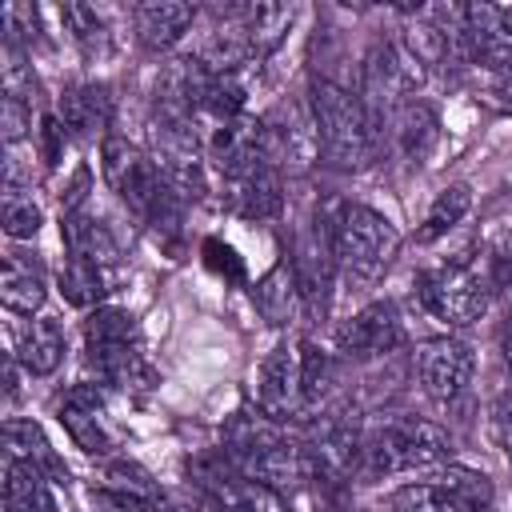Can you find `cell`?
<instances>
[{
    "label": "cell",
    "instance_id": "cell-5",
    "mask_svg": "<svg viewBox=\"0 0 512 512\" xmlns=\"http://www.w3.org/2000/svg\"><path fill=\"white\" fill-rule=\"evenodd\" d=\"M492 280L484 272V260L472 256H456L444 260L440 268L420 276V304L444 320V324H472L488 312L492 304Z\"/></svg>",
    "mask_w": 512,
    "mask_h": 512
},
{
    "label": "cell",
    "instance_id": "cell-9",
    "mask_svg": "<svg viewBox=\"0 0 512 512\" xmlns=\"http://www.w3.org/2000/svg\"><path fill=\"white\" fill-rule=\"evenodd\" d=\"M264 128H268L272 164H284V168L300 172L320 156V140H316V124H312L308 104H280L264 120Z\"/></svg>",
    "mask_w": 512,
    "mask_h": 512
},
{
    "label": "cell",
    "instance_id": "cell-32",
    "mask_svg": "<svg viewBox=\"0 0 512 512\" xmlns=\"http://www.w3.org/2000/svg\"><path fill=\"white\" fill-rule=\"evenodd\" d=\"M4 440H8V456H28L36 464H52L48 440L40 436V428L32 420H8L4 424Z\"/></svg>",
    "mask_w": 512,
    "mask_h": 512
},
{
    "label": "cell",
    "instance_id": "cell-29",
    "mask_svg": "<svg viewBox=\"0 0 512 512\" xmlns=\"http://www.w3.org/2000/svg\"><path fill=\"white\" fill-rule=\"evenodd\" d=\"M84 336L88 348H104V344H136V320L124 308H96L84 320Z\"/></svg>",
    "mask_w": 512,
    "mask_h": 512
},
{
    "label": "cell",
    "instance_id": "cell-10",
    "mask_svg": "<svg viewBox=\"0 0 512 512\" xmlns=\"http://www.w3.org/2000/svg\"><path fill=\"white\" fill-rule=\"evenodd\" d=\"M336 344L340 352L356 356V360H368V356H384L400 344V320H396V308L388 300H372L364 304L356 316H348L336 332Z\"/></svg>",
    "mask_w": 512,
    "mask_h": 512
},
{
    "label": "cell",
    "instance_id": "cell-13",
    "mask_svg": "<svg viewBox=\"0 0 512 512\" xmlns=\"http://www.w3.org/2000/svg\"><path fill=\"white\" fill-rule=\"evenodd\" d=\"M280 204H284V192H280L276 164H264L256 172L224 180V208L244 216V220H268L280 212Z\"/></svg>",
    "mask_w": 512,
    "mask_h": 512
},
{
    "label": "cell",
    "instance_id": "cell-37",
    "mask_svg": "<svg viewBox=\"0 0 512 512\" xmlns=\"http://www.w3.org/2000/svg\"><path fill=\"white\" fill-rule=\"evenodd\" d=\"M164 512H224L220 508V500H212L208 492H184V496H176V500H164Z\"/></svg>",
    "mask_w": 512,
    "mask_h": 512
},
{
    "label": "cell",
    "instance_id": "cell-31",
    "mask_svg": "<svg viewBox=\"0 0 512 512\" xmlns=\"http://www.w3.org/2000/svg\"><path fill=\"white\" fill-rule=\"evenodd\" d=\"M4 68H0V84H4V96L8 100H20V104H32V92H36V80H32V68L24 60V48L16 44H4Z\"/></svg>",
    "mask_w": 512,
    "mask_h": 512
},
{
    "label": "cell",
    "instance_id": "cell-24",
    "mask_svg": "<svg viewBox=\"0 0 512 512\" xmlns=\"http://www.w3.org/2000/svg\"><path fill=\"white\" fill-rule=\"evenodd\" d=\"M388 512H472L460 500H452L436 480L424 484H404L388 496Z\"/></svg>",
    "mask_w": 512,
    "mask_h": 512
},
{
    "label": "cell",
    "instance_id": "cell-33",
    "mask_svg": "<svg viewBox=\"0 0 512 512\" xmlns=\"http://www.w3.org/2000/svg\"><path fill=\"white\" fill-rule=\"evenodd\" d=\"M484 272H488V280H492V288L500 292V288H508L512 284V232H500L488 248H484Z\"/></svg>",
    "mask_w": 512,
    "mask_h": 512
},
{
    "label": "cell",
    "instance_id": "cell-14",
    "mask_svg": "<svg viewBox=\"0 0 512 512\" xmlns=\"http://www.w3.org/2000/svg\"><path fill=\"white\" fill-rule=\"evenodd\" d=\"M196 20V8L192 4H180V0H144L132 8V24H136V36L144 48L152 52H164L172 48L184 28Z\"/></svg>",
    "mask_w": 512,
    "mask_h": 512
},
{
    "label": "cell",
    "instance_id": "cell-39",
    "mask_svg": "<svg viewBox=\"0 0 512 512\" xmlns=\"http://www.w3.org/2000/svg\"><path fill=\"white\" fill-rule=\"evenodd\" d=\"M500 340H504V360L512 364V312H508V320H504V336H500Z\"/></svg>",
    "mask_w": 512,
    "mask_h": 512
},
{
    "label": "cell",
    "instance_id": "cell-15",
    "mask_svg": "<svg viewBox=\"0 0 512 512\" xmlns=\"http://www.w3.org/2000/svg\"><path fill=\"white\" fill-rule=\"evenodd\" d=\"M56 112H60L64 132H72V136H96L112 120V96H108L104 84H72V88L60 92Z\"/></svg>",
    "mask_w": 512,
    "mask_h": 512
},
{
    "label": "cell",
    "instance_id": "cell-35",
    "mask_svg": "<svg viewBox=\"0 0 512 512\" xmlns=\"http://www.w3.org/2000/svg\"><path fill=\"white\" fill-rule=\"evenodd\" d=\"M492 424H496V440H500V448H504V456H508V464H512V392H504V396L496 400Z\"/></svg>",
    "mask_w": 512,
    "mask_h": 512
},
{
    "label": "cell",
    "instance_id": "cell-1",
    "mask_svg": "<svg viewBox=\"0 0 512 512\" xmlns=\"http://www.w3.org/2000/svg\"><path fill=\"white\" fill-rule=\"evenodd\" d=\"M308 112L316 124L320 152L332 168L356 172L372 160L376 148V128L368 120V108L356 92L332 84V80H312L308 88Z\"/></svg>",
    "mask_w": 512,
    "mask_h": 512
},
{
    "label": "cell",
    "instance_id": "cell-6",
    "mask_svg": "<svg viewBox=\"0 0 512 512\" xmlns=\"http://www.w3.org/2000/svg\"><path fill=\"white\" fill-rule=\"evenodd\" d=\"M292 276H296L300 308L308 316H324L332 276H336V248H332V220L328 216H316L312 228L300 236L296 256H292Z\"/></svg>",
    "mask_w": 512,
    "mask_h": 512
},
{
    "label": "cell",
    "instance_id": "cell-18",
    "mask_svg": "<svg viewBox=\"0 0 512 512\" xmlns=\"http://www.w3.org/2000/svg\"><path fill=\"white\" fill-rule=\"evenodd\" d=\"M44 272L36 260H20V252H8L4 256V272H0V300L8 312H20V316H32L44 308Z\"/></svg>",
    "mask_w": 512,
    "mask_h": 512
},
{
    "label": "cell",
    "instance_id": "cell-17",
    "mask_svg": "<svg viewBox=\"0 0 512 512\" xmlns=\"http://www.w3.org/2000/svg\"><path fill=\"white\" fill-rule=\"evenodd\" d=\"M292 16H296L292 4H240V8H232V20L240 24V32H244V40H248L256 60H264L284 40Z\"/></svg>",
    "mask_w": 512,
    "mask_h": 512
},
{
    "label": "cell",
    "instance_id": "cell-12",
    "mask_svg": "<svg viewBox=\"0 0 512 512\" xmlns=\"http://www.w3.org/2000/svg\"><path fill=\"white\" fill-rule=\"evenodd\" d=\"M60 424L68 428V436L76 440V448L104 456L112 452V432L104 420V396L96 392V384H76L64 404H60Z\"/></svg>",
    "mask_w": 512,
    "mask_h": 512
},
{
    "label": "cell",
    "instance_id": "cell-38",
    "mask_svg": "<svg viewBox=\"0 0 512 512\" xmlns=\"http://www.w3.org/2000/svg\"><path fill=\"white\" fill-rule=\"evenodd\" d=\"M488 96H492V104H496L500 112H512V68H500V72H496Z\"/></svg>",
    "mask_w": 512,
    "mask_h": 512
},
{
    "label": "cell",
    "instance_id": "cell-11",
    "mask_svg": "<svg viewBox=\"0 0 512 512\" xmlns=\"http://www.w3.org/2000/svg\"><path fill=\"white\" fill-rule=\"evenodd\" d=\"M464 28L472 60L488 68H512V4H464Z\"/></svg>",
    "mask_w": 512,
    "mask_h": 512
},
{
    "label": "cell",
    "instance_id": "cell-34",
    "mask_svg": "<svg viewBox=\"0 0 512 512\" xmlns=\"http://www.w3.org/2000/svg\"><path fill=\"white\" fill-rule=\"evenodd\" d=\"M32 128V104H20V100H0V132H4V144L12 148L16 140H24Z\"/></svg>",
    "mask_w": 512,
    "mask_h": 512
},
{
    "label": "cell",
    "instance_id": "cell-2",
    "mask_svg": "<svg viewBox=\"0 0 512 512\" xmlns=\"http://www.w3.org/2000/svg\"><path fill=\"white\" fill-rule=\"evenodd\" d=\"M332 220V248H336V272L352 284L364 288L384 276L400 248V232L388 216H380L368 204H336Z\"/></svg>",
    "mask_w": 512,
    "mask_h": 512
},
{
    "label": "cell",
    "instance_id": "cell-25",
    "mask_svg": "<svg viewBox=\"0 0 512 512\" xmlns=\"http://www.w3.org/2000/svg\"><path fill=\"white\" fill-rule=\"evenodd\" d=\"M468 208H472V192H468V184H448V188H440L436 200H432V208H428V216H424L420 240H436V236H444Z\"/></svg>",
    "mask_w": 512,
    "mask_h": 512
},
{
    "label": "cell",
    "instance_id": "cell-23",
    "mask_svg": "<svg viewBox=\"0 0 512 512\" xmlns=\"http://www.w3.org/2000/svg\"><path fill=\"white\" fill-rule=\"evenodd\" d=\"M432 480H436L452 500H460V504L472 508V512H488L492 500H496L492 480H488L484 472H476V468H464V464H448V468H440Z\"/></svg>",
    "mask_w": 512,
    "mask_h": 512
},
{
    "label": "cell",
    "instance_id": "cell-20",
    "mask_svg": "<svg viewBox=\"0 0 512 512\" xmlns=\"http://www.w3.org/2000/svg\"><path fill=\"white\" fill-rule=\"evenodd\" d=\"M16 360L32 372V376H52L64 360V328L48 316L32 320L24 332H20V344H16Z\"/></svg>",
    "mask_w": 512,
    "mask_h": 512
},
{
    "label": "cell",
    "instance_id": "cell-22",
    "mask_svg": "<svg viewBox=\"0 0 512 512\" xmlns=\"http://www.w3.org/2000/svg\"><path fill=\"white\" fill-rule=\"evenodd\" d=\"M252 300L260 308V316L268 324H288L300 308V292H296V276H292V264H276L256 288H252Z\"/></svg>",
    "mask_w": 512,
    "mask_h": 512
},
{
    "label": "cell",
    "instance_id": "cell-27",
    "mask_svg": "<svg viewBox=\"0 0 512 512\" xmlns=\"http://www.w3.org/2000/svg\"><path fill=\"white\" fill-rule=\"evenodd\" d=\"M332 388V356L312 340L300 344V408H312Z\"/></svg>",
    "mask_w": 512,
    "mask_h": 512
},
{
    "label": "cell",
    "instance_id": "cell-36",
    "mask_svg": "<svg viewBox=\"0 0 512 512\" xmlns=\"http://www.w3.org/2000/svg\"><path fill=\"white\" fill-rule=\"evenodd\" d=\"M204 264H208L212 272H220V276H224V272H228V276H240L236 252H232V248H224L220 240H208V244H204Z\"/></svg>",
    "mask_w": 512,
    "mask_h": 512
},
{
    "label": "cell",
    "instance_id": "cell-19",
    "mask_svg": "<svg viewBox=\"0 0 512 512\" xmlns=\"http://www.w3.org/2000/svg\"><path fill=\"white\" fill-rule=\"evenodd\" d=\"M4 504L8 512H52V492L44 480V464L28 456H8L4 464Z\"/></svg>",
    "mask_w": 512,
    "mask_h": 512
},
{
    "label": "cell",
    "instance_id": "cell-16",
    "mask_svg": "<svg viewBox=\"0 0 512 512\" xmlns=\"http://www.w3.org/2000/svg\"><path fill=\"white\" fill-rule=\"evenodd\" d=\"M388 132H392V144L400 148V156L408 160H424L432 152V144L440 140V120L428 104L420 100H404L392 116H388Z\"/></svg>",
    "mask_w": 512,
    "mask_h": 512
},
{
    "label": "cell",
    "instance_id": "cell-21",
    "mask_svg": "<svg viewBox=\"0 0 512 512\" xmlns=\"http://www.w3.org/2000/svg\"><path fill=\"white\" fill-rule=\"evenodd\" d=\"M64 244H68V252H72V260H84V264H96V268H108L112 260H116V240H112V232L100 224V220H92L88 212H68L64 216Z\"/></svg>",
    "mask_w": 512,
    "mask_h": 512
},
{
    "label": "cell",
    "instance_id": "cell-8",
    "mask_svg": "<svg viewBox=\"0 0 512 512\" xmlns=\"http://www.w3.org/2000/svg\"><path fill=\"white\" fill-rule=\"evenodd\" d=\"M256 404L268 420H288L300 408V348L272 344L256 368Z\"/></svg>",
    "mask_w": 512,
    "mask_h": 512
},
{
    "label": "cell",
    "instance_id": "cell-3",
    "mask_svg": "<svg viewBox=\"0 0 512 512\" xmlns=\"http://www.w3.org/2000/svg\"><path fill=\"white\" fill-rule=\"evenodd\" d=\"M100 172L108 180V188L144 220L172 224L176 220V204L180 196L168 188V180L160 176L156 160L148 152H140L136 144H128L124 136H104L100 144Z\"/></svg>",
    "mask_w": 512,
    "mask_h": 512
},
{
    "label": "cell",
    "instance_id": "cell-28",
    "mask_svg": "<svg viewBox=\"0 0 512 512\" xmlns=\"http://www.w3.org/2000/svg\"><path fill=\"white\" fill-rule=\"evenodd\" d=\"M60 292H64L68 304H76V308H92V304L104 296V268L68 256V264L60 268Z\"/></svg>",
    "mask_w": 512,
    "mask_h": 512
},
{
    "label": "cell",
    "instance_id": "cell-7",
    "mask_svg": "<svg viewBox=\"0 0 512 512\" xmlns=\"http://www.w3.org/2000/svg\"><path fill=\"white\" fill-rule=\"evenodd\" d=\"M416 372H420V384L432 400L440 404H452L456 396H464V388L472 384V372H476V356L464 340L456 336H440V340H428L420 344L416 352Z\"/></svg>",
    "mask_w": 512,
    "mask_h": 512
},
{
    "label": "cell",
    "instance_id": "cell-4",
    "mask_svg": "<svg viewBox=\"0 0 512 512\" xmlns=\"http://www.w3.org/2000/svg\"><path fill=\"white\" fill-rule=\"evenodd\" d=\"M448 432L432 420L404 416L384 428H376L364 448H360V468L368 476H392V472H412V468H436L448 460Z\"/></svg>",
    "mask_w": 512,
    "mask_h": 512
},
{
    "label": "cell",
    "instance_id": "cell-26",
    "mask_svg": "<svg viewBox=\"0 0 512 512\" xmlns=\"http://www.w3.org/2000/svg\"><path fill=\"white\" fill-rule=\"evenodd\" d=\"M0 220H4V232L12 240H32L44 224V212L40 204L32 200L28 188H4V204H0Z\"/></svg>",
    "mask_w": 512,
    "mask_h": 512
},
{
    "label": "cell",
    "instance_id": "cell-30",
    "mask_svg": "<svg viewBox=\"0 0 512 512\" xmlns=\"http://www.w3.org/2000/svg\"><path fill=\"white\" fill-rule=\"evenodd\" d=\"M60 20L68 24L72 40H76V44H84L88 52L104 48L108 28H104V20H100V12H96V8H88V4H64V8H60Z\"/></svg>",
    "mask_w": 512,
    "mask_h": 512
}]
</instances>
